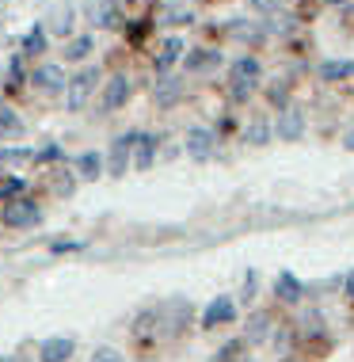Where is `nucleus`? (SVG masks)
Returning a JSON list of instances; mask_svg holds the SVG:
<instances>
[{
	"label": "nucleus",
	"mask_w": 354,
	"mask_h": 362,
	"mask_svg": "<svg viewBox=\"0 0 354 362\" xmlns=\"http://www.w3.org/2000/svg\"><path fill=\"white\" fill-rule=\"evenodd\" d=\"M0 160L4 164H27V160H35V153L31 149H0Z\"/></svg>",
	"instance_id": "b1692460"
},
{
	"label": "nucleus",
	"mask_w": 354,
	"mask_h": 362,
	"mask_svg": "<svg viewBox=\"0 0 354 362\" xmlns=\"http://www.w3.org/2000/svg\"><path fill=\"white\" fill-rule=\"evenodd\" d=\"M31 84L38 88V92H61L69 81H65V73L57 69V65H38V69L31 73Z\"/></svg>",
	"instance_id": "6e6552de"
},
{
	"label": "nucleus",
	"mask_w": 354,
	"mask_h": 362,
	"mask_svg": "<svg viewBox=\"0 0 354 362\" xmlns=\"http://www.w3.org/2000/svg\"><path fill=\"white\" fill-rule=\"evenodd\" d=\"M76 172H81V180H95V175L103 172V156L100 153H81L76 156Z\"/></svg>",
	"instance_id": "dca6fc26"
},
{
	"label": "nucleus",
	"mask_w": 354,
	"mask_h": 362,
	"mask_svg": "<svg viewBox=\"0 0 354 362\" xmlns=\"http://www.w3.org/2000/svg\"><path fill=\"white\" fill-rule=\"evenodd\" d=\"M42 50H46V31H42V27L27 31V38H23V54H42Z\"/></svg>",
	"instance_id": "4be33fe9"
},
{
	"label": "nucleus",
	"mask_w": 354,
	"mask_h": 362,
	"mask_svg": "<svg viewBox=\"0 0 354 362\" xmlns=\"http://www.w3.org/2000/svg\"><path fill=\"white\" fill-rule=\"evenodd\" d=\"M320 76L324 81H347V76H354V62H324L320 65Z\"/></svg>",
	"instance_id": "f3484780"
},
{
	"label": "nucleus",
	"mask_w": 354,
	"mask_h": 362,
	"mask_svg": "<svg viewBox=\"0 0 354 362\" xmlns=\"http://www.w3.org/2000/svg\"><path fill=\"white\" fill-rule=\"evenodd\" d=\"M175 100H179V81H160V88H156V103L168 107Z\"/></svg>",
	"instance_id": "aec40b11"
},
{
	"label": "nucleus",
	"mask_w": 354,
	"mask_h": 362,
	"mask_svg": "<svg viewBox=\"0 0 354 362\" xmlns=\"http://www.w3.org/2000/svg\"><path fill=\"white\" fill-rule=\"evenodd\" d=\"M137 145V134H122L111 141V175H126L130 168V149Z\"/></svg>",
	"instance_id": "423d86ee"
},
{
	"label": "nucleus",
	"mask_w": 354,
	"mask_h": 362,
	"mask_svg": "<svg viewBox=\"0 0 354 362\" xmlns=\"http://www.w3.org/2000/svg\"><path fill=\"white\" fill-rule=\"evenodd\" d=\"M35 221H38V206H35V202L19 199V202H8V206H4V225H8V229H23V225H35Z\"/></svg>",
	"instance_id": "7ed1b4c3"
},
{
	"label": "nucleus",
	"mask_w": 354,
	"mask_h": 362,
	"mask_svg": "<svg viewBox=\"0 0 354 362\" xmlns=\"http://www.w3.org/2000/svg\"><path fill=\"white\" fill-rule=\"evenodd\" d=\"M343 145H347V149H354V130H347V134H343Z\"/></svg>",
	"instance_id": "c85d7f7f"
},
{
	"label": "nucleus",
	"mask_w": 354,
	"mask_h": 362,
	"mask_svg": "<svg viewBox=\"0 0 354 362\" xmlns=\"http://www.w3.org/2000/svg\"><path fill=\"white\" fill-rule=\"evenodd\" d=\"M8 73H12V88H19V81H23V73H19V57L12 62V69H8Z\"/></svg>",
	"instance_id": "cd10ccee"
},
{
	"label": "nucleus",
	"mask_w": 354,
	"mask_h": 362,
	"mask_svg": "<svg viewBox=\"0 0 354 362\" xmlns=\"http://www.w3.org/2000/svg\"><path fill=\"white\" fill-rule=\"evenodd\" d=\"M244 138H248V145H267V138H271V126L263 122V119H255V122L248 126V134H244Z\"/></svg>",
	"instance_id": "5701e85b"
},
{
	"label": "nucleus",
	"mask_w": 354,
	"mask_h": 362,
	"mask_svg": "<svg viewBox=\"0 0 354 362\" xmlns=\"http://www.w3.org/2000/svg\"><path fill=\"white\" fill-rule=\"evenodd\" d=\"M126 100H130V81L118 73V76H111V81L103 84V111H118Z\"/></svg>",
	"instance_id": "0eeeda50"
},
{
	"label": "nucleus",
	"mask_w": 354,
	"mask_h": 362,
	"mask_svg": "<svg viewBox=\"0 0 354 362\" xmlns=\"http://www.w3.org/2000/svg\"><path fill=\"white\" fill-rule=\"evenodd\" d=\"M50 31L57 35V38H69L73 35V27H76V8L69 4V0H61V4H54V12H50Z\"/></svg>",
	"instance_id": "39448f33"
},
{
	"label": "nucleus",
	"mask_w": 354,
	"mask_h": 362,
	"mask_svg": "<svg viewBox=\"0 0 354 362\" xmlns=\"http://www.w3.org/2000/svg\"><path fill=\"white\" fill-rule=\"evenodd\" d=\"M232 317H236V305H232V298H213L210 305H206V313H202V328L232 325Z\"/></svg>",
	"instance_id": "20e7f679"
},
{
	"label": "nucleus",
	"mask_w": 354,
	"mask_h": 362,
	"mask_svg": "<svg viewBox=\"0 0 354 362\" xmlns=\"http://www.w3.org/2000/svg\"><path fill=\"white\" fill-rule=\"evenodd\" d=\"M73 339L69 336H54V339H46L42 347H38V358L42 362H69V355H73Z\"/></svg>",
	"instance_id": "9d476101"
},
{
	"label": "nucleus",
	"mask_w": 354,
	"mask_h": 362,
	"mask_svg": "<svg viewBox=\"0 0 354 362\" xmlns=\"http://www.w3.org/2000/svg\"><path fill=\"white\" fill-rule=\"evenodd\" d=\"M218 62H221V57L213 54V50H194L191 57H187V69H191V73H202V69H213Z\"/></svg>",
	"instance_id": "6ab92c4d"
},
{
	"label": "nucleus",
	"mask_w": 354,
	"mask_h": 362,
	"mask_svg": "<svg viewBox=\"0 0 354 362\" xmlns=\"http://www.w3.org/2000/svg\"><path fill=\"white\" fill-rule=\"evenodd\" d=\"M0 130H4V134H19V130H23V126H19V119H16V111L0 107Z\"/></svg>",
	"instance_id": "393cba45"
},
{
	"label": "nucleus",
	"mask_w": 354,
	"mask_h": 362,
	"mask_svg": "<svg viewBox=\"0 0 354 362\" xmlns=\"http://www.w3.org/2000/svg\"><path fill=\"white\" fill-rule=\"evenodd\" d=\"M183 57V38L179 35H172V38H164V46H160V54H156V73H168L175 62Z\"/></svg>",
	"instance_id": "f8f14e48"
},
{
	"label": "nucleus",
	"mask_w": 354,
	"mask_h": 362,
	"mask_svg": "<svg viewBox=\"0 0 354 362\" xmlns=\"http://www.w3.org/2000/svg\"><path fill=\"white\" fill-rule=\"evenodd\" d=\"M274 293H278L282 301H297L301 298V282L290 275V271H282L278 279H274Z\"/></svg>",
	"instance_id": "2eb2a0df"
},
{
	"label": "nucleus",
	"mask_w": 354,
	"mask_h": 362,
	"mask_svg": "<svg viewBox=\"0 0 354 362\" xmlns=\"http://www.w3.org/2000/svg\"><path fill=\"white\" fill-rule=\"evenodd\" d=\"M347 293H350V298H354V271H350V275H347Z\"/></svg>",
	"instance_id": "c756f323"
},
{
	"label": "nucleus",
	"mask_w": 354,
	"mask_h": 362,
	"mask_svg": "<svg viewBox=\"0 0 354 362\" xmlns=\"http://www.w3.org/2000/svg\"><path fill=\"white\" fill-rule=\"evenodd\" d=\"M153 156H156V138H149V134H137V156H134V164L137 168H153Z\"/></svg>",
	"instance_id": "4468645a"
},
{
	"label": "nucleus",
	"mask_w": 354,
	"mask_h": 362,
	"mask_svg": "<svg viewBox=\"0 0 354 362\" xmlns=\"http://www.w3.org/2000/svg\"><path fill=\"white\" fill-rule=\"evenodd\" d=\"M19 191H23V180H12V183L0 187V199H12V194H19Z\"/></svg>",
	"instance_id": "bb28decb"
},
{
	"label": "nucleus",
	"mask_w": 354,
	"mask_h": 362,
	"mask_svg": "<svg viewBox=\"0 0 354 362\" xmlns=\"http://www.w3.org/2000/svg\"><path fill=\"white\" fill-rule=\"evenodd\" d=\"M210 153H213V134L206 130V126H194V130H187V156H194V160H206Z\"/></svg>",
	"instance_id": "1a4fd4ad"
},
{
	"label": "nucleus",
	"mask_w": 354,
	"mask_h": 362,
	"mask_svg": "<svg viewBox=\"0 0 354 362\" xmlns=\"http://www.w3.org/2000/svg\"><path fill=\"white\" fill-rule=\"evenodd\" d=\"M259 76H263V69H259V62H255V57H236L232 69H229V81H232L236 100H244V95H248L252 88L259 84Z\"/></svg>",
	"instance_id": "f03ea898"
},
{
	"label": "nucleus",
	"mask_w": 354,
	"mask_h": 362,
	"mask_svg": "<svg viewBox=\"0 0 354 362\" xmlns=\"http://www.w3.org/2000/svg\"><path fill=\"white\" fill-rule=\"evenodd\" d=\"M92 38L81 35V38H69V46H65V62H84L88 54H92Z\"/></svg>",
	"instance_id": "a211bd4d"
},
{
	"label": "nucleus",
	"mask_w": 354,
	"mask_h": 362,
	"mask_svg": "<svg viewBox=\"0 0 354 362\" xmlns=\"http://www.w3.org/2000/svg\"><path fill=\"white\" fill-rule=\"evenodd\" d=\"M92 362H122V355H118V351H111V347H103V351H95Z\"/></svg>",
	"instance_id": "a878e982"
},
{
	"label": "nucleus",
	"mask_w": 354,
	"mask_h": 362,
	"mask_svg": "<svg viewBox=\"0 0 354 362\" xmlns=\"http://www.w3.org/2000/svg\"><path fill=\"white\" fill-rule=\"evenodd\" d=\"M88 16H92L95 27H118V0H92Z\"/></svg>",
	"instance_id": "9b49d317"
},
{
	"label": "nucleus",
	"mask_w": 354,
	"mask_h": 362,
	"mask_svg": "<svg viewBox=\"0 0 354 362\" xmlns=\"http://www.w3.org/2000/svg\"><path fill=\"white\" fill-rule=\"evenodd\" d=\"M271 332V317L267 313H255V317L248 320V339H263Z\"/></svg>",
	"instance_id": "412c9836"
},
{
	"label": "nucleus",
	"mask_w": 354,
	"mask_h": 362,
	"mask_svg": "<svg viewBox=\"0 0 354 362\" xmlns=\"http://www.w3.org/2000/svg\"><path fill=\"white\" fill-rule=\"evenodd\" d=\"M95 84H100V69H81L73 76V81L65 84V107L69 111H84V103L92 100V92H95Z\"/></svg>",
	"instance_id": "f257e3e1"
},
{
	"label": "nucleus",
	"mask_w": 354,
	"mask_h": 362,
	"mask_svg": "<svg viewBox=\"0 0 354 362\" xmlns=\"http://www.w3.org/2000/svg\"><path fill=\"white\" fill-rule=\"evenodd\" d=\"M305 134V115L301 111H282V119H278V138H286V141H297Z\"/></svg>",
	"instance_id": "ddd939ff"
}]
</instances>
